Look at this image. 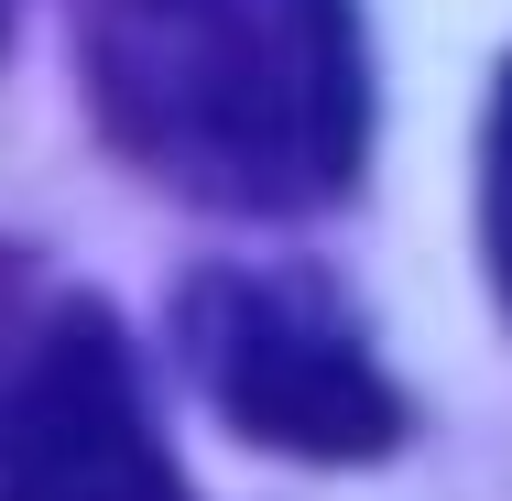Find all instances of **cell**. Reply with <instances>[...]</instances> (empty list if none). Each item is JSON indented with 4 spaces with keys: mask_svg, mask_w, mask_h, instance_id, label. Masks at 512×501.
Segmentation results:
<instances>
[{
    "mask_svg": "<svg viewBox=\"0 0 512 501\" xmlns=\"http://www.w3.org/2000/svg\"><path fill=\"white\" fill-rule=\"evenodd\" d=\"M109 153L229 218H306L371 153L360 0H88Z\"/></svg>",
    "mask_w": 512,
    "mask_h": 501,
    "instance_id": "6da1fadb",
    "label": "cell"
},
{
    "mask_svg": "<svg viewBox=\"0 0 512 501\" xmlns=\"http://www.w3.org/2000/svg\"><path fill=\"white\" fill-rule=\"evenodd\" d=\"M175 349L218 403L229 436L316 458V469H360L404 447V393L393 371L360 349V327L295 273H197L175 305Z\"/></svg>",
    "mask_w": 512,
    "mask_h": 501,
    "instance_id": "7a4b0ae2",
    "label": "cell"
},
{
    "mask_svg": "<svg viewBox=\"0 0 512 501\" xmlns=\"http://www.w3.org/2000/svg\"><path fill=\"white\" fill-rule=\"evenodd\" d=\"M0 501H186L109 305H55L0 403Z\"/></svg>",
    "mask_w": 512,
    "mask_h": 501,
    "instance_id": "3957f363",
    "label": "cell"
},
{
    "mask_svg": "<svg viewBox=\"0 0 512 501\" xmlns=\"http://www.w3.org/2000/svg\"><path fill=\"white\" fill-rule=\"evenodd\" d=\"M480 251H491V295L512 316V66L491 88V120H480Z\"/></svg>",
    "mask_w": 512,
    "mask_h": 501,
    "instance_id": "277c9868",
    "label": "cell"
},
{
    "mask_svg": "<svg viewBox=\"0 0 512 501\" xmlns=\"http://www.w3.org/2000/svg\"><path fill=\"white\" fill-rule=\"evenodd\" d=\"M44 316H55V305L33 295V262H22V251L0 240V403H11V382H22V360H33Z\"/></svg>",
    "mask_w": 512,
    "mask_h": 501,
    "instance_id": "5b68a950",
    "label": "cell"
},
{
    "mask_svg": "<svg viewBox=\"0 0 512 501\" xmlns=\"http://www.w3.org/2000/svg\"><path fill=\"white\" fill-rule=\"evenodd\" d=\"M0 33H11V0H0Z\"/></svg>",
    "mask_w": 512,
    "mask_h": 501,
    "instance_id": "8992f818",
    "label": "cell"
}]
</instances>
